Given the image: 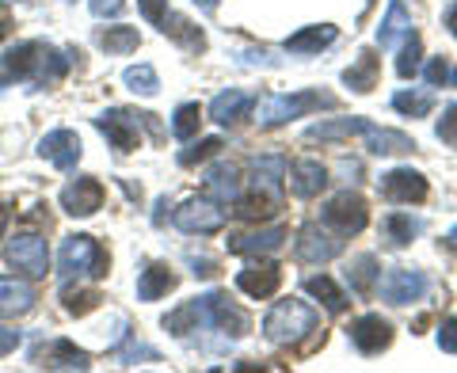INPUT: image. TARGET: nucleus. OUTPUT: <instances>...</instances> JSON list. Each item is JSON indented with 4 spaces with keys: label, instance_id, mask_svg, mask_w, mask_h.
<instances>
[{
    "label": "nucleus",
    "instance_id": "obj_1",
    "mask_svg": "<svg viewBox=\"0 0 457 373\" xmlns=\"http://www.w3.org/2000/svg\"><path fill=\"white\" fill-rule=\"evenodd\" d=\"M73 57H80V54L77 50L62 54L57 46H50V42H20V46H12L0 57V80H23V84L46 88V84L62 80L69 73Z\"/></svg>",
    "mask_w": 457,
    "mask_h": 373
},
{
    "label": "nucleus",
    "instance_id": "obj_2",
    "mask_svg": "<svg viewBox=\"0 0 457 373\" xmlns=\"http://www.w3.org/2000/svg\"><path fill=\"white\" fill-rule=\"evenodd\" d=\"M164 327L171 336H187V332H198V327H221L225 336H245L252 320H248V312H240L225 294L213 290V294L187 301V305H179L176 312H168Z\"/></svg>",
    "mask_w": 457,
    "mask_h": 373
},
{
    "label": "nucleus",
    "instance_id": "obj_3",
    "mask_svg": "<svg viewBox=\"0 0 457 373\" xmlns=\"http://www.w3.org/2000/svg\"><path fill=\"white\" fill-rule=\"evenodd\" d=\"M107 252L99 248V240L88 233H73L62 240V252H57V275L65 286L84 282V278H104L107 275Z\"/></svg>",
    "mask_w": 457,
    "mask_h": 373
},
{
    "label": "nucleus",
    "instance_id": "obj_4",
    "mask_svg": "<svg viewBox=\"0 0 457 373\" xmlns=\"http://www.w3.org/2000/svg\"><path fill=\"white\" fill-rule=\"evenodd\" d=\"M320 107H336V95L328 92H297V95H263L255 104V122L263 130H275V126H286L294 119H302L309 111H320Z\"/></svg>",
    "mask_w": 457,
    "mask_h": 373
},
{
    "label": "nucleus",
    "instance_id": "obj_5",
    "mask_svg": "<svg viewBox=\"0 0 457 373\" xmlns=\"http://www.w3.org/2000/svg\"><path fill=\"white\" fill-rule=\"evenodd\" d=\"M312 327H317V312H312L305 301H294V297L278 301V305L263 317V336H267L270 343H278V347L305 339Z\"/></svg>",
    "mask_w": 457,
    "mask_h": 373
},
{
    "label": "nucleus",
    "instance_id": "obj_6",
    "mask_svg": "<svg viewBox=\"0 0 457 373\" xmlns=\"http://www.w3.org/2000/svg\"><path fill=\"white\" fill-rule=\"evenodd\" d=\"M96 130L111 141L114 153H134L141 145V114H130L122 107H107L96 114Z\"/></svg>",
    "mask_w": 457,
    "mask_h": 373
},
{
    "label": "nucleus",
    "instance_id": "obj_7",
    "mask_svg": "<svg viewBox=\"0 0 457 373\" xmlns=\"http://www.w3.org/2000/svg\"><path fill=\"white\" fill-rule=\"evenodd\" d=\"M4 260H8V267L23 270L27 278H42L50 270V248L38 233H16L4 248Z\"/></svg>",
    "mask_w": 457,
    "mask_h": 373
},
{
    "label": "nucleus",
    "instance_id": "obj_8",
    "mask_svg": "<svg viewBox=\"0 0 457 373\" xmlns=\"http://www.w3.org/2000/svg\"><path fill=\"white\" fill-rule=\"evenodd\" d=\"M324 225L328 228H336L339 236H354V233H362L366 228V198L359 195V191H343V195H336L332 203L324 206Z\"/></svg>",
    "mask_w": 457,
    "mask_h": 373
},
{
    "label": "nucleus",
    "instance_id": "obj_9",
    "mask_svg": "<svg viewBox=\"0 0 457 373\" xmlns=\"http://www.w3.org/2000/svg\"><path fill=\"white\" fill-rule=\"evenodd\" d=\"M176 225L191 236H210V233H218V228H225V210H221V203H213V198H187V203L176 210Z\"/></svg>",
    "mask_w": 457,
    "mask_h": 373
},
{
    "label": "nucleus",
    "instance_id": "obj_10",
    "mask_svg": "<svg viewBox=\"0 0 457 373\" xmlns=\"http://www.w3.org/2000/svg\"><path fill=\"white\" fill-rule=\"evenodd\" d=\"M38 156L42 161H50L57 171H73L80 164V156H84L80 134L69 130V126H57V130H50L46 137L38 141Z\"/></svg>",
    "mask_w": 457,
    "mask_h": 373
},
{
    "label": "nucleus",
    "instance_id": "obj_11",
    "mask_svg": "<svg viewBox=\"0 0 457 373\" xmlns=\"http://www.w3.org/2000/svg\"><path fill=\"white\" fill-rule=\"evenodd\" d=\"M62 210L69 213V218H92V213L104 206V183L92 179V176H77L73 183L62 186Z\"/></svg>",
    "mask_w": 457,
    "mask_h": 373
},
{
    "label": "nucleus",
    "instance_id": "obj_12",
    "mask_svg": "<svg viewBox=\"0 0 457 373\" xmlns=\"http://www.w3.org/2000/svg\"><path fill=\"white\" fill-rule=\"evenodd\" d=\"M378 290L389 305H411V301H420L427 294V275L416 267H396L378 282Z\"/></svg>",
    "mask_w": 457,
    "mask_h": 373
},
{
    "label": "nucleus",
    "instance_id": "obj_13",
    "mask_svg": "<svg viewBox=\"0 0 457 373\" xmlns=\"http://www.w3.org/2000/svg\"><path fill=\"white\" fill-rule=\"evenodd\" d=\"M381 195L389 198V203L396 206H411V203H427V179L420 176V171H411V168H393V171H385L381 176Z\"/></svg>",
    "mask_w": 457,
    "mask_h": 373
},
{
    "label": "nucleus",
    "instance_id": "obj_14",
    "mask_svg": "<svg viewBox=\"0 0 457 373\" xmlns=\"http://www.w3.org/2000/svg\"><path fill=\"white\" fill-rule=\"evenodd\" d=\"M31 362L38 369H88L92 358L84 354L77 343L69 339H50V343H38V347L31 351Z\"/></svg>",
    "mask_w": 457,
    "mask_h": 373
},
{
    "label": "nucleus",
    "instance_id": "obj_15",
    "mask_svg": "<svg viewBox=\"0 0 457 373\" xmlns=\"http://www.w3.org/2000/svg\"><path fill=\"white\" fill-rule=\"evenodd\" d=\"M282 286V267L270 263V260H260V263H248L245 270H237V290L248 294L255 301L263 297H275Z\"/></svg>",
    "mask_w": 457,
    "mask_h": 373
},
{
    "label": "nucleus",
    "instance_id": "obj_16",
    "mask_svg": "<svg viewBox=\"0 0 457 373\" xmlns=\"http://www.w3.org/2000/svg\"><path fill=\"white\" fill-rule=\"evenodd\" d=\"M343 252L339 233H324L320 225H305L297 233V260L302 263H332Z\"/></svg>",
    "mask_w": 457,
    "mask_h": 373
},
{
    "label": "nucleus",
    "instance_id": "obj_17",
    "mask_svg": "<svg viewBox=\"0 0 457 373\" xmlns=\"http://www.w3.org/2000/svg\"><path fill=\"white\" fill-rule=\"evenodd\" d=\"M351 343L362 354H381L393 343V324L374 317V312H370V317H359V320L351 324Z\"/></svg>",
    "mask_w": 457,
    "mask_h": 373
},
{
    "label": "nucleus",
    "instance_id": "obj_18",
    "mask_svg": "<svg viewBox=\"0 0 457 373\" xmlns=\"http://www.w3.org/2000/svg\"><path fill=\"white\" fill-rule=\"evenodd\" d=\"M282 179L290 183L294 198H317L328 186V168L320 161H297L290 164V176H282Z\"/></svg>",
    "mask_w": 457,
    "mask_h": 373
},
{
    "label": "nucleus",
    "instance_id": "obj_19",
    "mask_svg": "<svg viewBox=\"0 0 457 373\" xmlns=\"http://www.w3.org/2000/svg\"><path fill=\"white\" fill-rule=\"evenodd\" d=\"M255 107V99L248 92H240V88H228V92H218L213 95V104H210V119L218 122V126H237V122H245L248 119V111Z\"/></svg>",
    "mask_w": 457,
    "mask_h": 373
},
{
    "label": "nucleus",
    "instance_id": "obj_20",
    "mask_svg": "<svg viewBox=\"0 0 457 373\" xmlns=\"http://www.w3.org/2000/svg\"><path fill=\"white\" fill-rule=\"evenodd\" d=\"M278 203H282V198H278V183H255L252 179V195L245 198V195H240L237 198V213H240V218H248V221H255V218H275V213H278Z\"/></svg>",
    "mask_w": 457,
    "mask_h": 373
},
{
    "label": "nucleus",
    "instance_id": "obj_21",
    "mask_svg": "<svg viewBox=\"0 0 457 373\" xmlns=\"http://www.w3.org/2000/svg\"><path fill=\"white\" fill-rule=\"evenodd\" d=\"M206 195L213 198V203H237L240 195H245V183H240V168L237 164H213L206 171Z\"/></svg>",
    "mask_w": 457,
    "mask_h": 373
},
{
    "label": "nucleus",
    "instance_id": "obj_22",
    "mask_svg": "<svg viewBox=\"0 0 457 373\" xmlns=\"http://www.w3.org/2000/svg\"><path fill=\"white\" fill-rule=\"evenodd\" d=\"M35 290L31 282L23 278H0V317L16 320V317H27V312L35 309Z\"/></svg>",
    "mask_w": 457,
    "mask_h": 373
},
{
    "label": "nucleus",
    "instance_id": "obj_23",
    "mask_svg": "<svg viewBox=\"0 0 457 373\" xmlns=\"http://www.w3.org/2000/svg\"><path fill=\"white\" fill-rule=\"evenodd\" d=\"M282 240H286V228L270 225V228H260V233L233 236V240H228V252H233V255H267V252H278Z\"/></svg>",
    "mask_w": 457,
    "mask_h": 373
},
{
    "label": "nucleus",
    "instance_id": "obj_24",
    "mask_svg": "<svg viewBox=\"0 0 457 373\" xmlns=\"http://www.w3.org/2000/svg\"><path fill=\"white\" fill-rule=\"evenodd\" d=\"M176 290V275L168 263H145L137 278V301H161L164 294Z\"/></svg>",
    "mask_w": 457,
    "mask_h": 373
},
{
    "label": "nucleus",
    "instance_id": "obj_25",
    "mask_svg": "<svg viewBox=\"0 0 457 373\" xmlns=\"http://www.w3.org/2000/svg\"><path fill=\"white\" fill-rule=\"evenodd\" d=\"M336 35L339 31L332 23H312V27H302L297 35L286 38V50H290V54H320L324 46H332Z\"/></svg>",
    "mask_w": 457,
    "mask_h": 373
},
{
    "label": "nucleus",
    "instance_id": "obj_26",
    "mask_svg": "<svg viewBox=\"0 0 457 373\" xmlns=\"http://www.w3.org/2000/svg\"><path fill=\"white\" fill-rule=\"evenodd\" d=\"M374 122L366 119H332V122H317L305 130V141H339V137H354V134H366Z\"/></svg>",
    "mask_w": 457,
    "mask_h": 373
},
{
    "label": "nucleus",
    "instance_id": "obj_27",
    "mask_svg": "<svg viewBox=\"0 0 457 373\" xmlns=\"http://www.w3.org/2000/svg\"><path fill=\"white\" fill-rule=\"evenodd\" d=\"M378 69H381L378 54L374 50H362L359 62H354L351 69H343V84H347L351 92H370L378 84Z\"/></svg>",
    "mask_w": 457,
    "mask_h": 373
},
{
    "label": "nucleus",
    "instance_id": "obj_28",
    "mask_svg": "<svg viewBox=\"0 0 457 373\" xmlns=\"http://www.w3.org/2000/svg\"><path fill=\"white\" fill-rule=\"evenodd\" d=\"M381 228H385V240H389L393 248H408V244L423 233V221H420V218H411V213L393 210L389 218H385V225H381Z\"/></svg>",
    "mask_w": 457,
    "mask_h": 373
},
{
    "label": "nucleus",
    "instance_id": "obj_29",
    "mask_svg": "<svg viewBox=\"0 0 457 373\" xmlns=\"http://www.w3.org/2000/svg\"><path fill=\"white\" fill-rule=\"evenodd\" d=\"M362 137H366V145H370L374 156H393V153H411L416 149V141H411L408 134H400V130H378V126H370Z\"/></svg>",
    "mask_w": 457,
    "mask_h": 373
},
{
    "label": "nucleus",
    "instance_id": "obj_30",
    "mask_svg": "<svg viewBox=\"0 0 457 373\" xmlns=\"http://www.w3.org/2000/svg\"><path fill=\"white\" fill-rule=\"evenodd\" d=\"M161 31L168 35V38H176L183 50H191V54H203L206 50V38H203V31L191 23V20H183V16H164V23H161Z\"/></svg>",
    "mask_w": 457,
    "mask_h": 373
},
{
    "label": "nucleus",
    "instance_id": "obj_31",
    "mask_svg": "<svg viewBox=\"0 0 457 373\" xmlns=\"http://www.w3.org/2000/svg\"><path fill=\"white\" fill-rule=\"evenodd\" d=\"M305 294H309V297H317L328 312H336V317H339V312H347V294H343L328 275H312V278H305Z\"/></svg>",
    "mask_w": 457,
    "mask_h": 373
},
{
    "label": "nucleus",
    "instance_id": "obj_32",
    "mask_svg": "<svg viewBox=\"0 0 457 373\" xmlns=\"http://www.w3.org/2000/svg\"><path fill=\"white\" fill-rule=\"evenodd\" d=\"M408 31H411V16H408L404 0H393V4H389V16H385L381 27H378V46L389 50L393 42H396L400 35H408Z\"/></svg>",
    "mask_w": 457,
    "mask_h": 373
},
{
    "label": "nucleus",
    "instance_id": "obj_33",
    "mask_svg": "<svg viewBox=\"0 0 457 373\" xmlns=\"http://www.w3.org/2000/svg\"><path fill=\"white\" fill-rule=\"evenodd\" d=\"M96 42L107 54H134L141 46V35H137V27H104L96 35Z\"/></svg>",
    "mask_w": 457,
    "mask_h": 373
},
{
    "label": "nucleus",
    "instance_id": "obj_34",
    "mask_svg": "<svg viewBox=\"0 0 457 373\" xmlns=\"http://www.w3.org/2000/svg\"><path fill=\"white\" fill-rule=\"evenodd\" d=\"M347 282H351L354 294H370V290H374V282H378V260H374V255H359V260H351Z\"/></svg>",
    "mask_w": 457,
    "mask_h": 373
},
{
    "label": "nucleus",
    "instance_id": "obj_35",
    "mask_svg": "<svg viewBox=\"0 0 457 373\" xmlns=\"http://www.w3.org/2000/svg\"><path fill=\"white\" fill-rule=\"evenodd\" d=\"M122 80H126V88H130L134 95H156V92H161V77H156V69L145 65V62L126 69Z\"/></svg>",
    "mask_w": 457,
    "mask_h": 373
},
{
    "label": "nucleus",
    "instance_id": "obj_36",
    "mask_svg": "<svg viewBox=\"0 0 457 373\" xmlns=\"http://www.w3.org/2000/svg\"><path fill=\"white\" fill-rule=\"evenodd\" d=\"M393 107L400 114H408V119H427L435 107V95L431 92H396L393 95Z\"/></svg>",
    "mask_w": 457,
    "mask_h": 373
},
{
    "label": "nucleus",
    "instance_id": "obj_37",
    "mask_svg": "<svg viewBox=\"0 0 457 373\" xmlns=\"http://www.w3.org/2000/svg\"><path fill=\"white\" fill-rule=\"evenodd\" d=\"M198 122H203V107L198 104H179L176 114H171V134L179 141H191L198 134Z\"/></svg>",
    "mask_w": 457,
    "mask_h": 373
},
{
    "label": "nucleus",
    "instance_id": "obj_38",
    "mask_svg": "<svg viewBox=\"0 0 457 373\" xmlns=\"http://www.w3.org/2000/svg\"><path fill=\"white\" fill-rule=\"evenodd\" d=\"M420 54H423V42H420V35H416V31H408V38H404V50H400V57H396V73L404 77V80L420 73Z\"/></svg>",
    "mask_w": 457,
    "mask_h": 373
},
{
    "label": "nucleus",
    "instance_id": "obj_39",
    "mask_svg": "<svg viewBox=\"0 0 457 373\" xmlns=\"http://www.w3.org/2000/svg\"><path fill=\"white\" fill-rule=\"evenodd\" d=\"M62 301H65V312H69V317H88V312H92L104 297H99L96 290H69V286H65Z\"/></svg>",
    "mask_w": 457,
    "mask_h": 373
},
{
    "label": "nucleus",
    "instance_id": "obj_40",
    "mask_svg": "<svg viewBox=\"0 0 457 373\" xmlns=\"http://www.w3.org/2000/svg\"><path fill=\"white\" fill-rule=\"evenodd\" d=\"M221 149H225V141H221V137H203L198 145H191V149H183V153H179V164H183V168H195V164L210 161V156H218Z\"/></svg>",
    "mask_w": 457,
    "mask_h": 373
},
{
    "label": "nucleus",
    "instance_id": "obj_41",
    "mask_svg": "<svg viewBox=\"0 0 457 373\" xmlns=\"http://www.w3.org/2000/svg\"><path fill=\"white\" fill-rule=\"evenodd\" d=\"M252 176L255 183H278L286 176V156H260V161H252Z\"/></svg>",
    "mask_w": 457,
    "mask_h": 373
},
{
    "label": "nucleus",
    "instance_id": "obj_42",
    "mask_svg": "<svg viewBox=\"0 0 457 373\" xmlns=\"http://www.w3.org/2000/svg\"><path fill=\"white\" fill-rule=\"evenodd\" d=\"M423 77H427L431 88H438V84H453V88H457V69L446 62V57H435V62L423 69Z\"/></svg>",
    "mask_w": 457,
    "mask_h": 373
},
{
    "label": "nucleus",
    "instance_id": "obj_43",
    "mask_svg": "<svg viewBox=\"0 0 457 373\" xmlns=\"http://www.w3.org/2000/svg\"><path fill=\"white\" fill-rule=\"evenodd\" d=\"M137 4H141V16H145L149 23H156V27L164 23V16H168V0H137Z\"/></svg>",
    "mask_w": 457,
    "mask_h": 373
},
{
    "label": "nucleus",
    "instance_id": "obj_44",
    "mask_svg": "<svg viewBox=\"0 0 457 373\" xmlns=\"http://www.w3.org/2000/svg\"><path fill=\"white\" fill-rule=\"evenodd\" d=\"M126 0H88V8H92V16L96 20H111V16H119Z\"/></svg>",
    "mask_w": 457,
    "mask_h": 373
},
{
    "label": "nucleus",
    "instance_id": "obj_45",
    "mask_svg": "<svg viewBox=\"0 0 457 373\" xmlns=\"http://www.w3.org/2000/svg\"><path fill=\"white\" fill-rule=\"evenodd\" d=\"M438 347L446 354H457V320H442L438 327Z\"/></svg>",
    "mask_w": 457,
    "mask_h": 373
},
{
    "label": "nucleus",
    "instance_id": "obj_46",
    "mask_svg": "<svg viewBox=\"0 0 457 373\" xmlns=\"http://www.w3.org/2000/svg\"><path fill=\"white\" fill-rule=\"evenodd\" d=\"M438 137H442V141H453V145H457V104H453L446 114H442V122H438Z\"/></svg>",
    "mask_w": 457,
    "mask_h": 373
},
{
    "label": "nucleus",
    "instance_id": "obj_47",
    "mask_svg": "<svg viewBox=\"0 0 457 373\" xmlns=\"http://www.w3.org/2000/svg\"><path fill=\"white\" fill-rule=\"evenodd\" d=\"M20 343H23V336L16 332V327H0V358H8Z\"/></svg>",
    "mask_w": 457,
    "mask_h": 373
},
{
    "label": "nucleus",
    "instance_id": "obj_48",
    "mask_svg": "<svg viewBox=\"0 0 457 373\" xmlns=\"http://www.w3.org/2000/svg\"><path fill=\"white\" fill-rule=\"evenodd\" d=\"M191 267H195V275H198V278H210V275H218V270H213V263H210V260H191Z\"/></svg>",
    "mask_w": 457,
    "mask_h": 373
},
{
    "label": "nucleus",
    "instance_id": "obj_49",
    "mask_svg": "<svg viewBox=\"0 0 457 373\" xmlns=\"http://www.w3.org/2000/svg\"><path fill=\"white\" fill-rule=\"evenodd\" d=\"M164 210H168V198H156V213H153V225H164Z\"/></svg>",
    "mask_w": 457,
    "mask_h": 373
},
{
    "label": "nucleus",
    "instance_id": "obj_50",
    "mask_svg": "<svg viewBox=\"0 0 457 373\" xmlns=\"http://www.w3.org/2000/svg\"><path fill=\"white\" fill-rule=\"evenodd\" d=\"M8 221H12V210L0 203V236H4V228H8Z\"/></svg>",
    "mask_w": 457,
    "mask_h": 373
},
{
    "label": "nucleus",
    "instance_id": "obj_51",
    "mask_svg": "<svg viewBox=\"0 0 457 373\" xmlns=\"http://www.w3.org/2000/svg\"><path fill=\"white\" fill-rule=\"evenodd\" d=\"M446 23H450V31H453V38H457V4L446 8Z\"/></svg>",
    "mask_w": 457,
    "mask_h": 373
},
{
    "label": "nucleus",
    "instance_id": "obj_52",
    "mask_svg": "<svg viewBox=\"0 0 457 373\" xmlns=\"http://www.w3.org/2000/svg\"><path fill=\"white\" fill-rule=\"evenodd\" d=\"M195 4H198V8H203V12H206V16H213V12H218V0H195Z\"/></svg>",
    "mask_w": 457,
    "mask_h": 373
},
{
    "label": "nucleus",
    "instance_id": "obj_53",
    "mask_svg": "<svg viewBox=\"0 0 457 373\" xmlns=\"http://www.w3.org/2000/svg\"><path fill=\"white\" fill-rule=\"evenodd\" d=\"M4 38H8V16L0 12V42H4Z\"/></svg>",
    "mask_w": 457,
    "mask_h": 373
},
{
    "label": "nucleus",
    "instance_id": "obj_54",
    "mask_svg": "<svg viewBox=\"0 0 457 373\" xmlns=\"http://www.w3.org/2000/svg\"><path fill=\"white\" fill-rule=\"evenodd\" d=\"M450 244H453V248H457V225L450 228Z\"/></svg>",
    "mask_w": 457,
    "mask_h": 373
}]
</instances>
